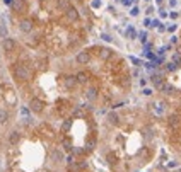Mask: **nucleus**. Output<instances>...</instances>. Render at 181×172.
Returning a JSON list of instances; mask_svg holds the SVG:
<instances>
[{"mask_svg":"<svg viewBox=\"0 0 181 172\" xmlns=\"http://www.w3.org/2000/svg\"><path fill=\"white\" fill-rule=\"evenodd\" d=\"M14 78H16L17 82H27L31 78L29 68L26 65H22V63H17L16 67H14Z\"/></svg>","mask_w":181,"mask_h":172,"instance_id":"obj_1","label":"nucleus"},{"mask_svg":"<svg viewBox=\"0 0 181 172\" xmlns=\"http://www.w3.org/2000/svg\"><path fill=\"white\" fill-rule=\"evenodd\" d=\"M16 48H17V41L14 39V38H9V36H7V38H4V39H2V50H4L5 53H12Z\"/></svg>","mask_w":181,"mask_h":172,"instance_id":"obj_2","label":"nucleus"},{"mask_svg":"<svg viewBox=\"0 0 181 172\" xmlns=\"http://www.w3.org/2000/svg\"><path fill=\"white\" fill-rule=\"evenodd\" d=\"M43 107H44V102H43L39 97H32V99L29 101V109H31L32 113L39 114V113L43 111Z\"/></svg>","mask_w":181,"mask_h":172,"instance_id":"obj_3","label":"nucleus"},{"mask_svg":"<svg viewBox=\"0 0 181 172\" xmlns=\"http://www.w3.org/2000/svg\"><path fill=\"white\" fill-rule=\"evenodd\" d=\"M125 38H127V39H130V41H133V39H137V38H139V31L135 29V26L128 24L127 29H125Z\"/></svg>","mask_w":181,"mask_h":172,"instance_id":"obj_4","label":"nucleus"},{"mask_svg":"<svg viewBox=\"0 0 181 172\" xmlns=\"http://www.w3.org/2000/svg\"><path fill=\"white\" fill-rule=\"evenodd\" d=\"M75 62L79 63V65H87L91 62V55L87 51H79L77 56H75Z\"/></svg>","mask_w":181,"mask_h":172,"instance_id":"obj_5","label":"nucleus"},{"mask_svg":"<svg viewBox=\"0 0 181 172\" xmlns=\"http://www.w3.org/2000/svg\"><path fill=\"white\" fill-rule=\"evenodd\" d=\"M19 31L21 32H31L32 31V21L31 19H22L21 22H19Z\"/></svg>","mask_w":181,"mask_h":172,"instance_id":"obj_6","label":"nucleus"},{"mask_svg":"<svg viewBox=\"0 0 181 172\" xmlns=\"http://www.w3.org/2000/svg\"><path fill=\"white\" fill-rule=\"evenodd\" d=\"M77 83L79 82H77V77H75V75H67V77H63V85L67 89H74Z\"/></svg>","mask_w":181,"mask_h":172,"instance_id":"obj_7","label":"nucleus"},{"mask_svg":"<svg viewBox=\"0 0 181 172\" xmlns=\"http://www.w3.org/2000/svg\"><path fill=\"white\" fill-rule=\"evenodd\" d=\"M65 14H67V19H69L70 22H75L79 19V11H77L75 7H69V9L65 11Z\"/></svg>","mask_w":181,"mask_h":172,"instance_id":"obj_8","label":"nucleus"},{"mask_svg":"<svg viewBox=\"0 0 181 172\" xmlns=\"http://www.w3.org/2000/svg\"><path fill=\"white\" fill-rule=\"evenodd\" d=\"M12 11H16V12H22V11H26V2L24 0H12Z\"/></svg>","mask_w":181,"mask_h":172,"instance_id":"obj_9","label":"nucleus"},{"mask_svg":"<svg viewBox=\"0 0 181 172\" xmlns=\"http://www.w3.org/2000/svg\"><path fill=\"white\" fill-rule=\"evenodd\" d=\"M19 141H21V133L17 130H12L11 133H9V143H11V145H17Z\"/></svg>","mask_w":181,"mask_h":172,"instance_id":"obj_10","label":"nucleus"},{"mask_svg":"<svg viewBox=\"0 0 181 172\" xmlns=\"http://www.w3.org/2000/svg\"><path fill=\"white\" fill-rule=\"evenodd\" d=\"M85 97H87V101H89V102L96 101V99H97V89H96V87H89V89L85 90Z\"/></svg>","mask_w":181,"mask_h":172,"instance_id":"obj_11","label":"nucleus"},{"mask_svg":"<svg viewBox=\"0 0 181 172\" xmlns=\"http://www.w3.org/2000/svg\"><path fill=\"white\" fill-rule=\"evenodd\" d=\"M150 80H152V83H154L155 89H161V87H162V83H164L162 77H161V75H157V73H154V75L150 77Z\"/></svg>","mask_w":181,"mask_h":172,"instance_id":"obj_12","label":"nucleus"},{"mask_svg":"<svg viewBox=\"0 0 181 172\" xmlns=\"http://www.w3.org/2000/svg\"><path fill=\"white\" fill-rule=\"evenodd\" d=\"M140 12H142L140 5H139V4H133V5L130 7V11H128V16H130V17H139Z\"/></svg>","mask_w":181,"mask_h":172,"instance_id":"obj_13","label":"nucleus"},{"mask_svg":"<svg viewBox=\"0 0 181 172\" xmlns=\"http://www.w3.org/2000/svg\"><path fill=\"white\" fill-rule=\"evenodd\" d=\"M111 56H113V51L109 48H101L99 50V58L101 60H108V58H111Z\"/></svg>","mask_w":181,"mask_h":172,"instance_id":"obj_14","label":"nucleus"},{"mask_svg":"<svg viewBox=\"0 0 181 172\" xmlns=\"http://www.w3.org/2000/svg\"><path fill=\"white\" fill-rule=\"evenodd\" d=\"M161 92H164V94H167V95H171V94H174V87L171 85V83H162V87H161Z\"/></svg>","mask_w":181,"mask_h":172,"instance_id":"obj_15","label":"nucleus"},{"mask_svg":"<svg viewBox=\"0 0 181 172\" xmlns=\"http://www.w3.org/2000/svg\"><path fill=\"white\" fill-rule=\"evenodd\" d=\"M179 116L178 114H173V116H169V126L171 128H178V126H179Z\"/></svg>","mask_w":181,"mask_h":172,"instance_id":"obj_16","label":"nucleus"},{"mask_svg":"<svg viewBox=\"0 0 181 172\" xmlns=\"http://www.w3.org/2000/svg\"><path fill=\"white\" fill-rule=\"evenodd\" d=\"M164 109H166V104H164V102H155V104H154V113H155L157 116L162 114V113H164Z\"/></svg>","mask_w":181,"mask_h":172,"instance_id":"obj_17","label":"nucleus"},{"mask_svg":"<svg viewBox=\"0 0 181 172\" xmlns=\"http://www.w3.org/2000/svg\"><path fill=\"white\" fill-rule=\"evenodd\" d=\"M103 5H104L103 0H91V4H89V7L92 9V11H99Z\"/></svg>","mask_w":181,"mask_h":172,"instance_id":"obj_18","label":"nucleus"},{"mask_svg":"<svg viewBox=\"0 0 181 172\" xmlns=\"http://www.w3.org/2000/svg\"><path fill=\"white\" fill-rule=\"evenodd\" d=\"M75 77H77V82H79V83H85V82H87V78H89V75H87L85 72H79Z\"/></svg>","mask_w":181,"mask_h":172,"instance_id":"obj_19","label":"nucleus"},{"mask_svg":"<svg viewBox=\"0 0 181 172\" xmlns=\"http://www.w3.org/2000/svg\"><path fill=\"white\" fill-rule=\"evenodd\" d=\"M137 39H139L142 44H145V43H147V39H149V32H147V31H140V32H139V38H137Z\"/></svg>","mask_w":181,"mask_h":172,"instance_id":"obj_20","label":"nucleus"},{"mask_svg":"<svg viewBox=\"0 0 181 172\" xmlns=\"http://www.w3.org/2000/svg\"><path fill=\"white\" fill-rule=\"evenodd\" d=\"M7 121H9V111L0 109V123H7Z\"/></svg>","mask_w":181,"mask_h":172,"instance_id":"obj_21","label":"nucleus"},{"mask_svg":"<svg viewBox=\"0 0 181 172\" xmlns=\"http://www.w3.org/2000/svg\"><path fill=\"white\" fill-rule=\"evenodd\" d=\"M108 121H109L111 125H118V114L116 113H109V114H108Z\"/></svg>","mask_w":181,"mask_h":172,"instance_id":"obj_22","label":"nucleus"},{"mask_svg":"<svg viewBox=\"0 0 181 172\" xmlns=\"http://www.w3.org/2000/svg\"><path fill=\"white\" fill-rule=\"evenodd\" d=\"M70 7V2L69 0H58V9H62V11H67Z\"/></svg>","mask_w":181,"mask_h":172,"instance_id":"obj_23","label":"nucleus"},{"mask_svg":"<svg viewBox=\"0 0 181 172\" xmlns=\"http://www.w3.org/2000/svg\"><path fill=\"white\" fill-rule=\"evenodd\" d=\"M51 158H55V162H62L63 160V155H62V152L55 150L53 153H51Z\"/></svg>","mask_w":181,"mask_h":172,"instance_id":"obj_24","label":"nucleus"},{"mask_svg":"<svg viewBox=\"0 0 181 172\" xmlns=\"http://www.w3.org/2000/svg\"><path fill=\"white\" fill-rule=\"evenodd\" d=\"M9 36V31H7V26L5 24H0V38L4 39V38Z\"/></svg>","mask_w":181,"mask_h":172,"instance_id":"obj_25","label":"nucleus"},{"mask_svg":"<svg viewBox=\"0 0 181 172\" xmlns=\"http://www.w3.org/2000/svg\"><path fill=\"white\" fill-rule=\"evenodd\" d=\"M179 16H181V12H178V11H169V19H171V21H178V19H179Z\"/></svg>","mask_w":181,"mask_h":172,"instance_id":"obj_26","label":"nucleus"},{"mask_svg":"<svg viewBox=\"0 0 181 172\" xmlns=\"http://www.w3.org/2000/svg\"><path fill=\"white\" fill-rule=\"evenodd\" d=\"M159 16H161V19H166V17H169V12L166 11L162 5H161V7H159Z\"/></svg>","mask_w":181,"mask_h":172,"instance_id":"obj_27","label":"nucleus"},{"mask_svg":"<svg viewBox=\"0 0 181 172\" xmlns=\"http://www.w3.org/2000/svg\"><path fill=\"white\" fill-rule=\"evenodd\" d=\"M142 24H144L145 29H150V27H152V19H150V17L147 16V17L144 19V22H142Z\"/></svg>","mask_w":181,"mask_h":172,"instance_id":"obj_28","label":"nucleus"},{"mask_svg":"<svg viewBox=\"0 0 181 172\" xmlns=\"http://www.w3.org/2000/svg\"><path fill=\"white\" fill-rule=\"evenodd\" d=\"M101 39H103V41H106V43H111L113 36H111V34H108V32H101Z\"/></svg>","mask_w":181,"mask_h":172,"instance_id":"obj_29","label":"nucleus"},{"mask_svg":"<svg viewBox=\"0 0 181 172\" xmlns=\"http://www.w3.org/2000/svg\"><path fill=\"white\" fill-rule=\"evenodd\" d=\"M166 68H167V72H174L176 68H178V65H176L174 62H169V63H167V67H166Z\"/></svg>","mask_w":181,"mask_h":172,"instance_id":"obj_30","label":"nucleus"},{"mask_svg":"<svg viewBox=\"0 0 181 172\" xmlns=\"http://www.w3.org/2000/svg\"><path fill=\"white\" fill-rule=\"evenodd\" d=\"M173 62H174L176 65H181V55L179 53H174V55H173Z\"/></svg>","mask_w":181,"mask_h":172,"instance_id":"obj_31","label":"nucleus"},{"mask_svg":"<svg viewBox=\"0 0 181 172\" xmlns=\"http://www.w3.org/2000/svg\"><path fill=\"white\" fill-rule=\"evenodd\" d=\"M154 12H155V7L154 5H147V9H145V14H147V16H152Z\"/></svg>","mask_w":181,"mask_h":172,"instance_id":"obj_32","label":"nucleus"},{"mask_svg":"<svg viewBox=\"0 0 181 172\" xmlns=\"http://www.w3.org/2000/svg\"><path fill=\"white\" fill-rule=\"evenodd\" d=\"M178 4H179V0H167V5H169L171 9H176Z\"/></svg>","mask_w":181,"mask_h":172,"instance_id":"obj_33","label":"nucleus"},{"mask_svg":"<svg viewBox=\"0 0 181 172\" xmlns=\"http://www.w3.org/2000/svg\"><path fill=\"white\" fill-rule=\"evenodd\" d=\"M130 62H132L135 67H140V65H142V62H140L139 58H135V56H130Z\"/></svg>","mask_w":181,"mask_h":172,"instance_id":"obj_34","label":"nucleus"},{"mask_svg":"<svg viewBox=\"0 0 181 172\" xmlns=\"http://www.w3.org/2000/svg\"><path fill=\"white\" fill-rule=\"evenodd\" d=\"M176 29H178V24H169V26L166 27V31L167 32H174Z\"/></svg>","mask_w":181,"mask_h":172,"instance_id":"obj_35","label":"nucleus"},{"mask_svg":"<svg viewBox=\"0 0 181 172\" xmlns=\"http://www.w3.org/2000/svg\"><path fill=\"white\" fill-rule=\"evenodd\" d=\"M106 11L109 12V14H115V12H116V5H113V4H109V5H106Z\"/></svg>","mask_w":181,"mask_h":172,"instance_id":"obj_36","label":"nucleus"},{"mask_svg":"<svg viewBox=\"0 0 181 172\" xmlns=\"http://www.w3.org/2000/svg\"><path fill=\"white\" fill-rule=\"evenodd\" d=\"M159 24H161V19H152V27H150V29H157Z\"/></svg>","mask_w":181,"mask_h":172,"instance_id":"obj_37","label":"nucleus"},{"mask_svg":"<svg viewBox=\"0 0 181 172\" xmlns=\"http://www.w3.org/2000/svg\"><path fill=\"white\" fill-rule=\"evenodd\" d=\"M152 92H154V90H152V89H147V87H144V89H142V94H144V95H152Z\"/></svg>","mask_w":181,"mask_h":172,"instance_id":"obj_38","label":"nucleus"},{"mask_svg":"<svg viewBox=\"0 0 181 172\" xmlns=\"http://www.w3.org/2000/svg\"><path fill=\"white\" fill-rule=\"evenodd\" d=\"M166 27H167V26H166V24H162V22H161L159 26H157V31H159V32H166Z\"/></svg>","mask_w":181,"mask_h":172,"instance_id":"obj_39","label":"nucleus"},{"mask_svg":"<svg viewBox=\"0 0 181 172\" xmlns=\"http://www.w3.org/2000/svg\"><path fill=\"white\" fill-rule=\"evenodd\" d=\"M29 111H31V109H27V107H22V109H21V114L24 116V118H26V116L29 114Z\"/></svg>","mask_w":181,"mask_h":172,"instance_id":"obj_40","label":"nucleus"},{"mask_svg":"<svg viewBox=\"0 0 181 172\" xmlns=\"http://www.w3.org/2000/svg\"><path fill=\"white\" fill-rule=\"evenodd\" d=\"M140 85L145 87V85H147V78H140Z\"/></svg>","mask_w":181,"mask_h":172,"instance_id":"obj_41","label":"nucleus"},{"mask_svg":"<svg viewBox=\"0 0 181 172\" xmlns=\"http://www.w3.org/2000/svg\"><path fill=\"white\" fill-rule=\"evenodd\" d=\"M171 43H173V44H174V43H178V36H173V38H171Z\"/></svg>","mask_w":181,"mask_h":172,"instance_id":"obj_42","label":"nucleus"},{"mask_svg":"<svg viewBox=\"0 0 181 172\" xmlns=\"http://www.w3.org/2000/svg\"><path fill=\"white\" fill-rule=\"evenodd\" d=\"M164 2H166V0H155V4H157V5H162V4H164Z\"/></svg>","mask_w":181,"mask_h":172,"instance_id":"obj_43","label":"nucleus"},{"mask_svg":"<svg viewBox=\"0 0 181 172\" xmlns=\"http://www.w3.org/2000/svg\"><path fill=\"white\" fill-rule=\"evenodd\" d=\"M176 165H178L176 162H169V164H167V167H176Z\"/></svg>","mask_w":181,"mask_h":172,"instance_id":"obj_44","label":"nucleus"},{"mask_svg":"<svg viewBox=\"0 0 181 172\" xmlns=\"http://www.w3.org/2000/svg\"><path fill=\"white\" fill-rule=\"evenodd\" d=\"M144 2H147V4H150V2H152V0H144Z\"/></svg>","mask_w":181,"mask_h":172,"instance_id":"obj_45","label":"nucleus"},{"mask_svg":"<svg viewBox=\"0 0 181 172\" xmlns=\"http://www.w3.org/2000/svg\"><path fill=\"white\" fill-rule=\"evenodd\" d=\"M77 2H79V0H77Z\"/></svg>","mask_w":181,"mask_h":172,"instance_id":"obj_46","label":"nucleus"}]
</instances>
